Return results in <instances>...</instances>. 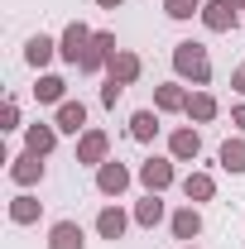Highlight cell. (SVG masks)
I'll return each mask as SVG.
<instances>
[{"mask_svg":"<svg viewBox=\"0 0 245 249\" xmlns=\"http://www.w3.org/2000/svg\"><path fill=\"white\" fill-rule=\"evenodd\" d=\"M173 77L178 82H192V91L197 87H212V53H207V43H197V38H183V43H173Z\"/></svg>","mask_w":245,"mask_h":249,"instance_id":"1","label":"cell"},{"mask_svg":"<svg viewBox=\"0 0 245 249\" xmlns=\"http://www.w3.org/2000/svg\"><path fill=\"white\" fill-rule=\"evenodd\" d=\"M135 182H140V178H135V168H125L121 158H106V163L96 168V192H101V196H111V201H121Z\"/></svg>","mask_w":245,"mask_h":249,"instance_id":"2","label":"cell"},{"mask_svg":"<svg viewBox=\"0 0 245 249\" xmlns=\"http://www.w3.org/2000/svg\"><path fill=\"white\" fill-rule=\"evenodd\" d=\"M92 38H96L92 24H82V19H67V24H62V34H58V58L67 62V67H77V62H82V53L92 48Z\"/></svg>","mask_w":245,"mask_h":249,"instance_id":"3","label":"cell"},{"mask_svg":"<svg viewBox=\"0 0 245 249\" xmlns=\"http://www.w3.org/2000/svg\"><path fill=\"white\" fill-rule=\"evenodd\" d=\"M135 178H140L144 192H168V187L178 182V168H173V158H168V154H149L140 168H135Z\"/></svg>","mask_w":245,"mask_h":249,"instance_id":"4","label":"cell"},{"mask_svg":"<svg viewBox=\"0 0 245 249\" xmlns=\"http://www.w3.org/2000/svg\"><path fill=\"white\" fill-rule=\"evenodd\" d=\"M197 19H202V29H207V34H236L245 24L241 10H231V5H221V0H207Z\"/></svg>","mask_w":245,"mask_h":249,"instance_id":"5","label":"cell"},{"mask_svg":"<svg viewBox=\"0 0 245 249\" xmlns=\"http://www.w3.org/2000/svg\"><path fill=\"white\" fill-rule=\"evenodd\" d=\"M130 225H135V216L125 211L121 201H106V206L96 211V235H101V240H111V245L125 240V230H130Z\"/></svg>","mask_w":245,"mask_h":249,"instance_id":"6","label":"cell"},{"mask_svg":"<svg viewBox=\"0 0 245 249\" xmlns=\"http://www.w3.org/2000/svg\"><path fill=\"white\" fill-rule=\"evenodd\" d=\"M43 178H48V163H43L39 154L24 149V154L10 158V182H15V187H24V192H29V187H39Z\"/></svg>","mask_w":245,"mask_h":249,"instance_id":"7","label":"cell"},{"mask_svg":"<svg viewBox=\"0 0 245 249\" xmlns=\"http://www.w3.org/2000/svg\"><path fill=\"white\" fill-rule=\"evenodd\" d=\"M202 154V134H197V124H178V129H168V158L173 163H197Z\"/></svg>","mask_w":245,"mask_h":249,"instance_id":"8","label":"cell"},{"mask_svg":"<svg viewBox=\"0 0 245 249\" xmlns=\"http://www.w3.org/2000/svg\"><path fill=\"white\" fill-rule=\"evenodd\" d=\"M187 82H178V77H173V82H159V87H154V110H159V115H183L187 110Z\"/></svg>","mask_w":245,"mask_h":249,"instance_id":"9","label":"cell"},{"mask_svg":"<svg viewBox=\"0 0 245 249\" xmlns=\"http://www.w3.org/2000/svg\"><path fill=\"white\" fill-rule=\"evenodd\" d=\"M106 158H111V134L92 124V129L77 139V163H87V168H101Z\"/></svg>","mask_w":245,"mask_h":249,"instance_id":"10","label":"cell"},{"mask_svg":"<svg viewBox=\"0 0 245 249\" xmlns=\"http://www.w3.org/2000/svg\"><path fill=\"white\" fill-rule=\"evenodd\" d=\"M53 124H58V134H72V139H82V134L92 129V124H87V106H82V101H72V96L53 110Z\"/></svg>","mask_w":245,"mask_h":249,"instance_id":"11","label":"cell"},{"mask_svg":"<svg viewBox=\"0 0 245 249\" xmlns=\"http://www.w3.org/2000/svg\"><path fill=\"white\" fill-rule=\"evenodd\" d=\"M58 124L53 120H34V124H24V149H29V154H39V158H48L53 154V149H58Z\"/></svg>","mask_w":245,"mask_h":249,"instance_id":"12","label":"cell"},{"mask_svg":"<svg viewBox=\"0 0 245 249\" xmlns=\"http://www.w3.org/2000/svg\"><path fill=\"white\" fill-rule=\"evenodd\" d=\"M140 72H144V58H140V53H130V48H121L116 58L106 62V77H111V82H121V87H135V82H140Z\"/></svg>","mask_w":245,"mask_h":249,"instance_id":"13","label":"cell"},{"mask_svg":"<svg viewBox=\"0 0 245 249\" xmlns=\"http://www.w3.org/2000/svg\"><path fill=\"white\" fill-rule=\"evenodd\" d=\"M130 216H135V225H140V230H154V225H163V220H168L163 192H144V196L135 201V211H130Z\"/></svg>","mask_w":245,"mask_h":249,"instance_id":"14","label":"cell"},{"mask_svg":"<svg viewBox=\"0 0 245 249\" xmlns=\"http://www.w3.org/2000/svg\"><path fill=\"white\" fill-rule=\"evenodd\" d=\"M53 58H58V38H48V34H29L24 38V62H29L34 72H48Z\"/></svg>","mask_w":245,"mask_h":249,"instance_id":"15","label":"cell"},{"mask_svg":"<svg viewBox=\"0 0 245 249\" xmlns=\"http://www.w3.org/2000/svg\"><path fill=\"white\" fill-rule=\"evenodd\" d=\"M34 101L58 110L62 101H67V77H58V72H39V82H34Z\"/></svg>","mask_w":245,"mask_h":249,"instance_id":"16","label":"cell"},{"mask_svg":"<svg viewBox=\"0 0 245 249\" xmlns=\"http://www.w3.org/2000/svg\"><path fill=\"white\" fill-rule=\"evenodd\" d=\"M168 230H173V240H187V245H192V240L202 235V211H197L192 201H187V206H178V211L168 216Z\"/></svg>","mask_w":245,"mask_h":249,"instance_id":"17","label":"cell"},{"mask_svg":"<svg viewBox=\"0 0 245 249\" xmlns=\"http://www.w3.org/2000/svg\"><path fill=\"white\" fill-rule=\"evenodd\" d=\"M48 249H87V230L77 220H53L48 225Z\"/></svg>","mask_w":245,"mask_h":249,"instance_id":"18","label":"cell"},{"mask_svg":"<svg viewBox=\"0 0 245 249\" xmlns=\"http://www.w3.org/2000/svg\"><path fill=\"white\" fill-rule=\"evenodd\" d=\"M183 115H187L192 124H212L216 115H221V101H216L207 87H197V91L187 96V110H183Z\"/></svg>","mask_w":245,"mask_h":249,"instance_id":"19","label":"cell"},{"mask_svg":"<svg viewBox=\"0 0 245 249\" xmlns=\"http://www.w3.org/2000/svg\"><path fill=\"white\" fill-rule=\"evenodd\" d=\"M178 187H183V196L192 201V206H202V201H212V196H216V178H212V173H202V168H192Z\"/></svg>","mask_w":245,"mask_h":249,"instance_id":"20","label":"cell"},{"mask_svg":"<svg viewBox=\"0 0 245 249\" xmlns=\"http://www.w3.org/2000/svg\"><path fill=\"white\" fill-rule=\"evenodd\" d=\"M159 129H163V124H159V110H154V106H144V110L130 115V139H135V144H154Z\"/></svg>","mask_w":245,"mask_h":249,"instance_id":"21","label":"cell"},{"mask_svg":"<svg viewBox=\"0 0 245 249\" xmlns=\"http://www.w3.org/2000/svg\"><path fill=\"white\" fill-rule=\"evenodd\" d=\"M39 220H43V201L34 192H20L10 201V225H39Z\"/></svg>","mask_w":245,"mask_h":249,"instance_id":"22","label":"cell"},{"mask_svg":"<svg viewBox=\"0 0 245 249\" xmlns=\"http://www.w3.org/2000/svg\"><path fill=\"white\" fill-rule=\"evenodd\" d=\"M216 163L231 173V178H245V134H236V139H226L221 149H216Z\"/></svg>","mask_w":245,"mask_h":249,"instance_id":"23","label":"cell"},{"mask_svg":"<svg viewBox=\"0 0 245 249\" xmlns=\"http://www.w3.org/2000/svg\"><path fill=\"white\" fill-rule=\"evenodd\" d=\"M202 5H207V0H163V15L183 24V19H197V15H202Z\"/></svg>","mask_w":245,"mask_h":249,"instance_id":"24","label":"cell"},{"mask_svg":"<svg viewBox=\"0 0 245 249\" xmlns=\"http://www.w3.org/2000/svg\"><path fill=\"white\" fill-rule=\"evenodd\" d=\"M0 129H20V101H15V96H10L5 110H0Z\"/></svg>","mask_w":245,"mask_h":249,"instance_id":"25","label":"cell"},{"mask_svg":"<svg viewBox=\"0 0 245 249\" xmlns=\"http://www.w3.org/2000/svg\"><path fill=\"white\" fill-rule=\"evenodd\" d=\"M121 96H125V87H121V82H111V77L101 82V106H111V110H116V101H121Z\"/></svg>","mask_w":245,"mask_h":249,"instance_id":"26","label":"cell"},{"mask_svg":"<svg viewBox=\"0 0 245 249\" xmlns=\"http://www.w3.org/2000/svg\"><path fill=\"white\" fill-rule=\"evenodd\" d=\"M231 124L245 134V101H236V106H231Z\"/></svg>","mask_w":245,"mask_h":249,"instance_id":"27","label":"cell"},{"mask_svg":"<svg viewBox=\"0 0 245 249\" xmlns=\"http://www.w3.org/2000/svg\"><path fill=\"white\" fill-rule=\"evenodd\" d=\"M231 87H236V96H245V62L236 67V72H231Z\"/></svg>","mask_w":245,"mask_h":249,"instance_id":"28","label":"cell"},{"mask_svg":"<svg viewBox=\"0 0 245 249\" xmlns=\"http://www.w3.org/2000/svg\"><path fill=\"white\" fill-rule=\"evenodd\" d=\"M96 5H101V10H121L125 0H96Z\"/></svg>","mask_w":245,"mask_h":249,"instance_id":"29","label":"cell"},{"mask_svg":"<svg viewBox=\"0 0 245 249\" xmlns=\"http://www.w3.org/2000/svg\"><path fill=\"white\" fill-rule=\"evenodd\" d=\"M221 5H231V10H241V15H245V0H221Z\"/></svg>","mask_w":245,"mask_h":249,"instance_id":"30","label":"cell"},{"mask_svg":"<svg viewBox=\"0 0 245 249\" xmlns=\"http://www.w3.org/2000/svg\"><path fill=\"white\" fill-rule=\"evenodd\" d=\"M183 249H197V245H183Z\"/></svg>","mask_w":245,"mask_h":249,"instance_id":"31","label":"cell"}]
</instances>
